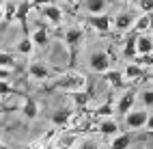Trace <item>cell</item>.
I'll return each instance as SVG.
<instances>
[{
    "instance_id": "6da1fadb",
    "label": "cell",
    "mask_w": 153,
    "mask_h": 149,
    "mask_svg": "<svg viewBox=\"0 0 153 149\" xmlns=\"http://www.w3.org/2000/svg\"><path fill=\"white\" fill-rule=\"evenodd\" d=\"M86 86V76L80 72H63L56 80L48 86V91H67V93H76V91H84Z\"/></svg>"
},
{
    "instance_id": "7a4b0ae2",
    "label": "cell",
    "mask_w": 153,
    "mask_h": 149,
    "mask_svg": "<svg viewBox=\"0 0 153 149\" xmlns=\"http://www.w3.org/2000/svg\"><path fill=\"white\" fill-rule=\"evenodd\" d=\"M28 74L35 78V80H50V78H56V76H60L63 72L60 69H54V67H50L48 63H43V61H35V63H30V67H28Z\"/></svg>"
},
{
    "instance_id": "3957f363",
    "label": "cell",
    "mask_w": 153,
    "mask_h": 149,
    "mask_svg": "<svg viewBox=\"0 0 153 149\" xmlns=\"http://www.w3.org/2000/svg\"><path fill=\"white\" fill-rule=\"evenodd\" d=\"M82 41H84V28L82 26H71L65 33V43H67L69 52H71V58L76 56V52H78V48L82 45Z\"/></svg>"
},
{
    "instance_id": "277c9868",
    "label": "cell",
    "mask_w": 153,
    "mask_h": 149,
    "mask_svg": "<svg viewBox=\"0 0 153 149\" xmlns=\"http://www.w3.org/2000/svg\"><path fill=\"white\" fill-rule=\"evenodd\" d=\"M86 24L93 26V31H97L99 35H108L112 31V17L108 13H101V15H88L86 17Z\"/></svg>"
},
{
    "instance_id": "5b68a950",
    "label": "cell",
    "mask_w": 153,
    "mask_h": 149,
    "mask_svg": "<svg viewBox=\"0 0 153 149\" xmlns=\"http://www.w3.org/2000/svg\"><path fill=\"white\" fill-rule=\"evenodd\" d=\"M88 67H91V72L104 76L110 69V54H106V52H93L91 58H88Z\"/></svg>"
},
{
    "instance_id": "8992f818",
    "label": "cell",
    "mask_w": 153,
    "mask_h": 149,
    "mask_svg": "<svg viewBox=\"0 0 153 149\" xmlns=\"http://www.w3.org/2000/svg\"><path fill=\"white\" fill-rule=\"evenodd\" d=\"M147 117H149V112L145 110V108H138V110H129L127 115H125V125L129 127V130H140V127H145V123H147Z\"/></svg>"
},
{
    "instance_id": "52a82bcc",
    "label": "cell",
    "mask_w": 153,
    "mask_h": 149,
    "mask_svg": "<svg viewBox=\"0 0 153 149\" xmlns=\"http://www.w3.org/2000/svg\"><path fill=\"white\" fill-rule=\"evenodd\" d=\"M30 9H33V4L28 2V0H22L17 7H15V17L19 24H22V35L24 37H30V31H28V13H30Z\"/></svg>"
},
{
    "instance_id": "ba28073f",
    "label": "cell",
    "mask_w": 153,
    "mask_h": 149,
    "mask_svg": "<svg viewBox=\"0 0 153 149\" xmlns=\"http://www.w3.org/2000/svg\"><path fill=\"white\" fill-rule=\"evenodd\" d=\"M112 115H114V93L110 91L106 95V102L93 110V117L95 119H112Z\"/></svg>"
},
{
    "instance_id": "9c48e42d",
    "label": "cell",
    "mask_w": 153,
    "mask_h": 149,
    "mask_svg": "<svg viewBox=\"0 0 153 149\" xmlns=\"http://www.w3.org/2000/svg\"><path fill=\"white\" fill-rule=\"evenodd\" d=\"M134 102H136V93L131 91V89H127V91H125L123 95H121L119 104H117V108H114V112L125 117L129 110H134Z\"/></svg>"
},
{
    "instance_id": "30bf717a",
    "label": "cell",
    "mask_w": 153,
    "mask_h": 149,
    "mask_svg": "<svg viewBox=\"0 0 153 149\" xmlns=\"http://www.w3.org/2000/svg\"><path fill=\"white\" fill-rule=\"evenodd\" d=\"M136 54H140V56L153 54V35L142 33V35L136 37Z\"/></svg>"
},
{
    "instance_id": "8fae6325",
    "label": "cell",
    "mask_w": 153,
    "mask_h": 149,
    "mask_svg": "<svg viewBox=\"0 0 153 149\" xmlns=\"http://www.w3.org/2000/svg\"><path fill=\"white\" fill-rule=\"evenodd\" d=\"M41 11V15L48 19L50 24H54V26H58L60 22H63V11L56 7V4H48V7H41L39 9Z\"/></svg>"
},
{
    "instance_id": "7c38bea8",
    "label": "cell",
    "mask_w": 153,
    "mask_h": 149,
    "mask_svg": "<svg viewBox=\"0 0 153 149\" xmlns=\"http://www.w3.org/2000/svg\"><path fill=\"white\" fill-rule=\"evenodd\" d=\"M112 24H114L112 28H114L117 33H129L131 26H134V17H131V13H119Z\"/></svg>"
},
{
    "instance_id": "4fadbf2b",
    "label": "cell",
    "mask_w": 153,
    "mask_h": 149,
    "mask_svg": "<svg viewBox=\"0 0 153 149\" xmlns=\"http://www.w3.org/2000/svg\"><path fill=\"white\" fill-rule=\"evenodd\" d=\"M121 74H123V78H125L127 82H129V80L134 82V80H142V78L147 76V69H142L140 65H134V63H127L125 69H123Z\"/></svg>"
},
{
    "instance_id": "5bb4252c",
    "label": "cell",
    "mask_w": 153,
    "mask_h": 149,
    "mask_svg": "<svg viewBox=\"0 0 153 149\" xmlns=\"http://www.w3.org/2000/svg\"><path fill=\"white\" fill-rule=\"evenodd\" d=\"M78 143V134H74V132H69V130H65L63 134H56V149H71Z\"/></svg>"
},
{
    "instance_id": "9a60e30c",
    "label": "cell",
    "mask_w": 153,
    "mask_h": 149,
    "mask_svg": "<svg viewBox=\"0 0 153 149\" xmlns=\"http://www.w3.org/2000/svg\"><path fill=\"white\" fill-rule=\"evenodd\" d=\"M19 112H22L26 119H37V115H39V106H37V99L35 97H30V95H26L24 97V106L19 108Z\"/></svg>"
},
{
    "instance_id": "2e32d148",
    "label": "cell",
    "mask_w": 153,
    "mask_h": 149,
    "mask_svg": "<svg viewBox=\"0 0 153 149\" xmlns=\"http://www.w3.org/2000/svg\"><path fill=\"white\" fill-rule=\"evenodd\" d=\"M134 138H136L134 132H119L114 136V141H112L110 149H127L131 143H134Z\"/></svg>"
},
{
    "instance_id": "e0dca14e",
    "label": "cell",
    "mask_w": 153,
    "mask_h": 149,
    "mask_svg": "<svg viewBox=\"0 0 153 149\" xmlns=\"http://www.w3.org/2000/svg\"><path fill=\"white\" fill-rule=\"evenodd\" d=\"M30 41H33V45H48V41H50V28H48V24H39V28L30 35Z\"/></svg>"
},
{
    "instance_id": "ac0fdd59",
    "label": "cell",
    "mask_w": 153,
    "mask_h": 149,
    "mask_svg": "<svg viewBox=\"0 0 153 149\" xmlns=\"http://www.w3.org/2000/svg\"><path fill=\"white\" fill-rule=\"evenodd\" d=\"M104 78H106V82H108L112 89H123V86H127V80L123 78V74H121V72H114V69H108V72L104 74Z\"/></svg>"
},
{
    "instance_id": "d6986e66",
    "label": "cell",
    "mask_w": 153,
    "mask_h": 149,
    "mask_svg": "<svg viewBox=\"0 0 153 149\" xmlns=\"http://www.w3.org/2000/svg\"><path fill=\"white\" fill-rule=\"evenodd\" d=\"M71 117H74V112H71L69 108H58V110L52 115V123L56 127H67L69 121H71Z\"/></svg>"
},
{
    "instance_id": "ffe728a7",
    "label": "cell",
    "mask_w": 153,
    "mask_h": 149,
    "mask_svg": "<svg viewBox=\"0 0 153 149\" xmlns=\"http://www.w3.org/2000/svg\"><path fill=\"white\" fill-rule=\"evenodd\" d=\"M136 33H127V37H125V43H123V56L127 58V61H131V58H134V56H138L136 54Z\"/></svg>"
},
{
    "instance_id": "44dd1931",
    "label": "cell",
    "mask_w": 153,
    "mask_h": 149,
    "mask_svg": "<svg viewBox=\"0 0 153 149\" xmlns=\"http://www.w3.org/2000/svg\"><path fill=\"white\" fill-rule=\"evenodd\" d=\"M84 9L91 15H101L108 9V0H84Z\"/></svg>"
},
{
    "instance_id": "7402d4cb",
    "label": "cell",
    "mask_w": 153,
    "mask_h": 149,
    "mask_svg": "<svg viewBox=\"0 0 153 149\" xmlns=\"http://www.w3.org/2000/svg\"><path fill=\"white\" fill-rule=\"evenodd\" d=\"M71 99H74V104H76V108L80 112H86L88 110V102H91V93H86V91H76V93H71Z\"/></svg>"
},
{
    "instance_id": "603a6c76",
    "label": "cell",
    "mask_w": 153,
    "mask_h": 149,
    "mask_svg": "<svg viewBox=\"0 0 153 149\" xmlns=\"http://www.w3.org/2000/svg\"><path fill=\"white\" fill-rule=\"evenodd\" d=\"M97 130L104 136H117L119 134V123L114 121V119H104V121H99Z\"/></svg>"
},
{
    "instance_id": "cb8c5ba5",
    "label": "cell",
    "mask_w": 153,
    "mask_h": 149,
    "mask_svg": "<svg viewBox=\"0 0 153 149\" xmlns=\"http://www.w3.org/2000/svg\"><path fill=\"white\" fill-rule=\"evenodd\" d=\"M0 69H9V72H19V63L13 54L0 52Z\"/></svg>"
},
{
    "instance_id": "d4e9b609",
    "label": "cell",
    "mask_w": 153,
    "mask_h": 149,
    "mask_svg": "<svg viewBox=\"0 0 153 149\" xmlns=\"http://www.w3.org/2000/svg\"><path fill=\"white\" fill-rule=\"evenodd\" d=\"M15 7H17V4H13V0H4V2L0 4V9H2V19H4V24L13 22V17H15Z\"/></svg>"
},
{
    "instance_id": "484cf974",
    "label": "cell",
    "mask_w": 153,
    "mask_h": 149,
    "mask_svg": "<svg viewBox=\"0 0 153 149\" xmlns=\"http://www.w3.org/2000/svg\"><path fill=\"white\" fill-rule=\"evenodd\" d=\"M147 31H149V15H147V13H142V15L136 19V24L131 26V33L142 35V33H147Z\"/></svg>"
},
{
    "instance_id": "4316f807",
    "label": "cell",
    "mask_w": 153,
    "mask_h": 149,
    "mask_svg": "<svg viewBox=\"0 0 153 149\" xmlns=\"http://www.w3.org/2000/svg\"><path fill=\"white\" fill-rule=\"evenodd\" d=\"M17 50H19V54H24V56H30L35 52V45L33 41H30V37H22V41L17 43Z\"/></svg>"
},
{
    "instance_id": "83f0119b",
    "label": "cell",
    "mask_w": 153,
    "mask_h": 149,
    "mask_svg": "<svg viewBox=\"0 0 153 149\" xmlns=\"http://www.w3.org/2000/svg\"><path fill=\"white\" fill-rule=\"evenodd\" d=\"M9 95H22V93L15 91L7 80H0V97H9Z\"/></svg>"
},
{
    "instance_id": "f1b7e54d",
    "label": "cell",
    "mask_w": 153,
    "mask_h": 149,
    "mask_svg": "<svg viewBox=\"0 0 153 149\" xmlns=\"http://www.w3.org/2000/svg\"><path fill=\"white\" fill-rule=\"evenodd\" d=\"M140 102H142V106H145V110L147 108H153V91L145 89V91L140 93Z\"/></svg>"
},
{
    "instance_id": "f546056e",
    "label": "cell",
    "mask_w": 153,
    "mask_h": 149,
    "mask_svg": "<svg viewBox=\"0 0 153 149\" xmlns=\"http://www.w3.org/2000/svg\"><path fill=\"white\" fill-rule=\"evenodd\" d=\"M134 4L142 13H153V0H134Z\"/></svg>"
},
{
    "instance_id": "4dcf8cb0",
    "label": "cell",
    "mask_w": 153,
    "mask_h": 149,
    "mask_svg": "<svg viewBox=\"0 0 153 149\" xmlns=\"http://www.w3.org/2000/svg\"><path fill=\"white\" fill-rule=\"evenodd\" d=\"M78 149H99V143H97V141H93V138H86V141L80 143V147H78Z\"/></svg>"
},
{
    "instance_id": "1f68e13d",
    "label": "cell",
    "mask_w": 153,
    "mask_h": 149,
    "mask_svg": "<svg viewBox=\"0 0 153 149\" xmlns=\"http://www.w3.org/2000/svg\"><path fill=\"white\" fill-rule=\"evenodd\" d=\"M33 9H41V7H48V4H56V0H28Z\"/></svg>"
},
{
    "instance_id": "d6a6232c",
    "label": "cell",
    "mask_w": 153,
    "mask_h": 149,
    "mask_svg": "<svg viewBox=\"0 0 153 149\" xmlns=\"http://www.w3.org/2000/svg\"><path fill=\"white\" fill-rule=\"evenodd\" d=\"M145 127L149 130V134H153V112L147 117V123H145Z\"/></svg>"
},
{
    "instance_id": "836d02e7",
    "label": "cell",
    "mask_w": 153,
    "mask_h": 149,
    "mask_svg": "<svg viewBox=\"0 0 153 149\" xmlns=\"http://www.w3.org/2000/svg\"><path fill=\"white\" fill-rule=\"evenodd\" d=\"M9 76H11L9 69H0V80H9Z\"/></svg>"
},
{
    "instance_id": "e575fe53",
    "label": "cell",
    "mask_w": 153,
    "mask_h": 149,
    "mask_svg": "<svg viewBox=\"0 0 153 149\" xmlns=\"http://www.w3.org/2000/svg\"><path fill=\"white\" fill-rule=\"evenodd\" d=\"M149 15V31H153V13H147Z\"/></svg>"
},
{
    "instance_id": "d590c367",
    "label": "cell",
    "mask_w": 153,
    "mask_h": 149,
    "mask_svg": "<svg viewBox=\"0 0 153 149\" xmlns=\"http://www.w3.org/2000/svg\"><path fill=\"white\" fill-rule=\"evenodd\" d=\"M65 2H67V4H76V2H78V0H65Z\"/></svg>"
},
{
    "instance_id": "8d00e7d4",
    "label": "cell",
    "mask_w": 153,
    "mask_h": 149,
    "mask_svg": "<svg viewBox=\"0 0 153 149\" xmlns=\"http://www.w3.org/2000/svg\"><path fill=\"white\" fill-rule=\"evenodd\" d=\"M0 24H4V19H2V9H0Z\"/></svg>"
},
{
    "instance_id": "74e56055",
    "label": "cell",
    "mask_w": 153,
    "mask_h": 149,
    "mask_svg": "<svg viewBox=\"0 0 153 149\" xmlns=\"http://www.w3.org/2000/svg\"><path fill=\"white\" fill-rule=\"evenodd\" d=\"M43 149H56V147H54V145H48V147H43Z\"/></svg>"
},
{
    "instance_id": "f35d334b",
    "label": "cell",
    "mask_w": 153,
    "mask_h": 149,
    "mask_svg": "<svg viewBox=\"0 0 153 149\" xmlns=\"http://www.w3.org/2000/svg\"><path fill=\"white\" fill-rule=\"evenodd\" d=\"M0 149H9V147H4V145H2V143H0Z\"/></svg>"
},
{
    "instance_id": "ab89813d",
    "label": "cell",
    "mask_w": 153,
    "mask_h": 149,
    "mask_svg": "<svg viewBox=\"0 0 153 149\" xmlns=\"http://www.w3.org/2000/svg\"><path fill=\"white\" fill-rule=\"evenodd\" d=\"M151 78H153V76H151Z\"/></svg>"
}]
</instances>
